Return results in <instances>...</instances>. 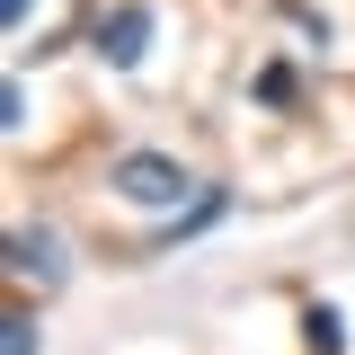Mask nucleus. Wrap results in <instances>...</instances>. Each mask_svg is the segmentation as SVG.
I'll list each match as a JSON object with an SVG mask.
<instances>
[{"mask_svg": "<svg viewBox=\"0 0 355 355\" xmlns=\"http://www.w3.org/2000/svg\"><path fill=\"white\" fill-rule=\"evenodd\" d=\"M107 187L125 205H142V214H178V196H196V178L178 169L169 151H116L107 160Z\"/></svg>", "mask_w": 355, "mask_h": 355, "instance_id": "nucleus-1", "label": "nucleus"}, {"mask_svg": "<svg viewBox=\"0 0 355 355\" xmlns=\"http://www.w3.org/2000/svg\"><path fill=\"white\" fill-rule=\"evenodd\" d=\"M151 36H160V9H151V0H116V9H98V27H89V53H98L107 71H142Z\"/></svg>", "mask_w": 355, "mask_h": 355, "instance_id": "nucleus-2", "label": "nucleus"}, {"mask_svg": "<svg viewBox=\"0 0 355 355\" xmlns=\"http://www.w3.org/2000/svg\"><path fill=\"white\" fill-rule=\"evenodd\" d=\"M9 275H18V284H36V293H53V284L71 275V258H62V231L18 222V231H9Z\"/></svg>", "mask_w": 355, "mask_h": 355, "instance_id": "nucleus-3", "label": "nucleus"}, {"mask_svg": "<svg viewBox=\"0 0 355 355\" xmlns=\"http://www.w3.org/2000/svg\"><path fill=\"white\" fill-rule=\"evenodd\" d=\"M302 338H311V355H347V320H338L329 302H311L302 311Z\"/></svg>", "mask_w": 355, "mask_h": 355, "instance_id": "nucleus-4", "label": "nucleus"}, {"mask_svg": "<svg viewBox=\"0 0 355 355\" xmlns=\"http://www.w3.org/2000/svg\"><path fill=\"white\" fill-rule=\"evenodd\" d=\"M222 205H231V196H222V187H205V196H196V205H187V214H178L169 231H160V249H178V240H196V231H205V222H214Z\"/></svg>", "mask_w": 355, "mask_h": 355, "instance_id": "nucleus-5", "label": "nucleus"}, {"mask_svg": "<svg viewBox=\"0 0 355 355\" xmlns=\"http://www.w3.org/2000/svg\"><path fill=\"white\" fill-rule=\"evenodd\" d=\"M258 98H266V107H293V98H302L293 62H266V71H258Z\"/></svg>", "mask_w": 355, "mask_h": 355, "instance_id": "nucleus-6", "label": "nucleus"}, {"mask_svg": "<svg viewBox=\"0 0 355 355\" xmlns=\"http://www.w3.org/2000/svg\"><path fill=\"white\" fill-rule=\"evenodd\" d=\"M0 355H36V320H27V311L0 320Z\"/></svg>", "mask_w": 355, "mask_h": 355, "instance_id": "nucleus-7", "label": "nucleus"}, {"mask_svg": "<svg viewBox=\"0 0 355 355\" xmlns=\"http://www.w3.org/2000/svg\"><path fill=\"white\" fill-rule=\"evenodd\" d=\"M0 125H9V133L27 125V80H9V89H0Z\"/></svg>", "mask_w": 355, "mask_h": 355, "instance_id": "nucleus-8", "label": "nucleus"}, {"mask_svg": "<svg viewBox=\"0 0 355 355\" xmlns=\"http://www.w3.org/2000/svg\"><path fill=\"white\" fill-rule=\"evenodd\" d=\"M44 0H0V27H9V36H27V18H36Z\"/></svg>", "mask_w": 355, "mask_h": 355, "instance_id": "nucleus-9", "label": "nucleus"}]
</instances>
